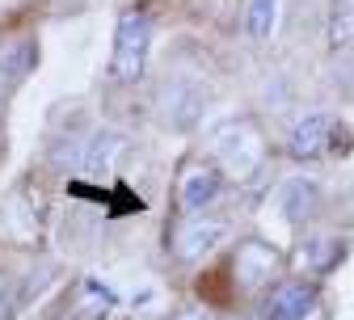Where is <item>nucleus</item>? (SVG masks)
<instances>
[{
	"label": "nucleus",
	"instance_id": "obj_1",
	"mask_svg": "<svg viewBox=\"0 0 354 320\" xmlns=\"http://www.w3.org/2000/svg\"><path fill=\"white\" fill-rule=\"evenodd\" d=\"M148 47H152V17L140 9H127L114 30V59H110L114 80H122V84L140 80L144 64H148Z\"/></svg>",
	"mask_w": 354,
	"mask_h": 320
},
{
	"label": "nucleus",
	"instance_id": "obj_2",
	"mask_svg": "<svg viewBox=\"0 0 354 320\" xmlns=\"http://www.w3.org/2000/svg\"><path fill=\"white\" fill-rule=\"evenodd\" d=\"M215 152H219V160H224L228 169L249 173L261 160V140H257V131L249 122H224L215 131Z\"/></svg>",
	"mask_w": 354,
	"mask_h": 320
},
{
	"label": "nucleus",
	"instance_id": "obj_3",
	"mask_svg": "<svg viewBox=\"0 0 354 320\" xmlns=\"http://www.w3.org/2000/svg\"><path fill=\"white\" fill-rule=\"evenodd\" d=\"M224 219H207V215H190L186 223H177V232H173V253L182 257V261H198L207 257L219 241H224Z\"/></svg>",
	"mask_w": 354,
	"mask_h": 320
},
{
	"label": "nucleus",
	"instance_id": "obj_4",
	"mask_svg": "<svg viewBox=\"0 0 354 320\" xmlns=\"http://www.w3.org/2000/svg\"><path fill=\"white\" fill-rule=\"evenodd\" d=\"M329 140H333V122H329L325 114H308V118H299V122L291 126L287 152H291L295 160H317V156L329 152Z\"/></svg>",
	"mask_w": 354,
	"mask_h": 320
},
{
	"label": "nucleus",
	"instance_id": "obj_5",
	"mask_svg": "<svg viewBox=\"0 0 354 320\" xmlns=\"http://www.w3.org/2000/svg\"><path fill=\"white\" fill-rule=\"evenodd\" d=\"M203 102H207V93H203V88H194L190 80H173V84H165V93H160L165 122H173V126H190V122L203 114Z\"/></svg>",
	"mask_w": 354,
	"mask_h": 320
},
{
	"label": "nucleus",
	"instance_id": "obj_6",
	"mask_svg": "<svg viewBox=\"0 0 354 320\" xmlns=\"http://www.w3.org/2000/svg\"><path fill=\"white\" fill-rule=\"evenodd\" d=\"M122 135L118 131H97L93 140L84 144V156H80V173L84 177H93V181H106L114 173V160L122 156Z\"/></svg>",
	"mask_w": 354,
	"mask_h": 320
},
{
	"label": "nucleus",
	"instance_id": "obj_7",
	"mask_svg": "<svg viewBox=\"0 0 354 320\" xmlns=\"http://www.w3.org/2000/svg\"><path fill=\"white\" fill-rule=\"evenodd\" d=\"M274 265H279V253H274L270 245L249 241V245H241V253H236V279H241V287H261V283L274 274Z\"/></svg>",
	"mask_w": 354,
	"mask_h": 320
},
{
	"label": "nucleus",
	"instance_id": "obj_8",
	"mask_svg": "<svg viewBox=\"0 0 354 320\" xmlns=\"http://www.w3.org/2000/svg\"><path fill=\"white\" fill-rule=\"evenodd\" d=\"M313 308H317V287L313 283H283L270 299L274 320H304Z\"/></svg>",
	"mask_w": 354,
	"mask_h": 320
},
{
	"label": "nucleus",
	"instance_id": "obj_9",
	"mask_svg": "<svg viewBox=\"0 0 354 320\" xmlns=\"http://www.w3.org/2000/svg\"><path fill=\"white\" fill-rule=\"evenodd\" d=\"M215 194H219V173H215V169L198 164V169H190V173L182 177V207H186V211H203Z\"/></svg>",
	"mask_w": 354,
	"mask_h": 320
},
{
	"label": "nucleus",
	"instance_id": "obj_10",
	"mask_svg": "<svg viewBox=\"0 0 354 320\" xmlns=\"http://www.w3.org/2000/svg\"><path fill=\"white\" fill-rule=\"evenodd\" d=\"M274 9H279V0H249V34L257 42L270 38L274 30Z\"/></svg>",
	"mask_w": 354,
	"mask_h": 320
},
{
	"label": "nucleus",
	"instance_id": "obj_11",
	"mask_svg": "<svg viewBox=\"0 0 354 320\" xmlns=\"http://www.w3.org/2000/svg\"><path fill=\"white\" fill-rule=\"evenodd\" d=\"M313 203H317V186H313V181H291V186H287V215L291 219L313 215Z\"/></svg>",
	"mask_w": 354,
	"mask_h": 320
},
{
	"label": "nucleus",
	"instance_id": "obj_12",
	"mask_svg": "<svg viewBox=\"0 0 354 320\" xmlns=\"http://www.w3.org/2000/svg\"><path fill=\"white\" fill-rule=\"evenodd\" d=\"M84 291H88V299H84V303L76 308V320H102V316L110 312V303H114V295H110V291H106L102 283H88Z\"/></svg>",
	"mask_w": 354,
	"mask_h": 320
},
{
	"label": "nucleus",
	"instance_id": "obj_13",
	"mask_svg": "<svg viewBox=\"0 0 354 320\" xmlns=\"http://www.w3.org/2000/svg\"><path fill=\"white\" fill-rule=\"evenodd\" d=\"M30 64H34V47H30V42H13V47L0 51V72L13 76V80H17Z\"/></svg>",
	"mask_w": 354,
	"mask_h": 320
},
{
	"label": "nucleus",
	"instance_id": "obj_14",
	"mask_svg": "<svg viewBox=\"0 0 354 320\" xmlns=\"http://www.w3.org/2000/svg\"><path fill=\"white\" fill-rule=\"evenodd\" d=\"M329 42H333V47H350V42H354V5L333 9V17H329Z\"/></svg>",
	"mask_w": 354,
	"mask_h": 320
},
{
	"label": "nucleus",
	"instance_id": "obj_15",
	"mask_svg": "<svg viewBox=\"0 0 354 320\" xmlns=\"http://www.w3.org/2000/svg\"><path fill=\"white\" fill-rule=\"evenodd\" d=\"M308 261H313V270H329L342 261V241H313L308 245Z\"/></svg>",
	"mask_w": 354,
	"mask_h": 320
},
{
	"label": "nucleus",
	"instance_id": "obj_16",
	"mask_svg": "<svg viewBox=\"0 0 354 320\" xmlns=\"http://www.w3.org/2000/svg\"><path fill=\"white\" fill-rule=\"evenodd\" d=\"M17 312V283L9 274H0V320H13Z\"/></svg>",
	"mask_w": 354,
	"mask_h": 320
}]
</instances>
